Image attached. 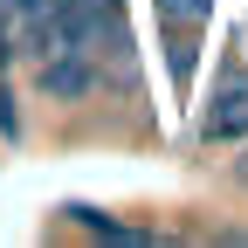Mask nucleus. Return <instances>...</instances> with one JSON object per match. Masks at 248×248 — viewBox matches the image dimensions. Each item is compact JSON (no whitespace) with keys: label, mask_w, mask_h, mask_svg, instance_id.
<instances>
[{"label":"nucleus","mask_w":248,"mask_h":248,"mask_svg":"<svg viewBox=\"0 0 248 248\" xmlns=\"http://www.w3.org/2000/svg\"><path fill=\"white\" fill-rule=\"evenodd\" d=\"M35 90H42L48 104H83V97H97V90H104V62H97V48L42 55V62H35Z\"/></svg>","instance_id":"1"},{"label":"nucleus","mask_w":248,"mask_h":248,"mask_svg":"<svg viewBox=\"0 0 248 248\" xmlns=\"http://www.w3.org/2000/svg\"><path fill=\"white\" fill-rule=\"evenodd\" d=\"M200 138H207V145H241V138H248V83H241V76L221 83L214 110L200 117Z\"/></svg>","instance_id":"2"},{"label":"nucleus","mask_w":248,"mask_h":248,"mask_svg":"<svg viewBox=\"0 0 248 248\" xmlns=\"http://www.w3.org/2000/svg\"><path fill=\"white\" fill-rule=\"evenodd\" d=\"M69 214H76V228L104 234V241H152L145 228H124V221H110V214H97V207H69Z\"/></svg>","instance_id":"3"},{"label":"nucleus","mask_w":248,"mask_h":248,"mask_svg":"<svg viewBox=\"0 0 248 248\" xmlns=\"http://www.w3.org/2000/svg\"><path fill=\"white\" fill-rule=\"evenodd\" d=\"M159 7H166V21H172V28H179V21H186V28H200L214 0H159Z\"/></svg>","instance_id":"4"},{"label":"nucleus","mask_w":248,"mask_h":248,"mask_svg":"<svg viewBox=\"0 0 248 248\" xmlns=\"http://www.w3.org/2000/svg\"><path fill=\"white\" fill-rule=\"evenodd\" d=\"M7 55H14V7L0 0V62H7Z\"/></svg>","instance_id":"5"}]
</instances>
